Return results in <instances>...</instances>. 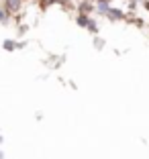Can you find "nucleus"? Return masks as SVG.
I'll use <instances>...</instances> for the list:
<instances>
[{
	"mask_svg": "<svg viewBox=\"0 0 149 159\" xmlns=\"http://www.w3.org/2000/svg\"><path fill=\"white\" fill-rule=\"evenodd\" d=\"M112 8V2L110 0H94V12L98 16H106Z\"/></svg>",
	"mask_w": 149,
	"mask_h": 159,
	"instance_id": "obj_1",
	"label": "nucleus"
},
{
	"mask_svg": "<svg viewBox=\"0 0 149 159\" xmlns=\"http://www.w3.org/2000/svg\"><path fill=\"white\" fill-rule=\"evenodd\" d=\"M125 10H121L117 4H112V8H110V12L106 14V19L108 20H114V23H119V20H125Z\"/></svg>",
	"mask_w": 149,
	"mask_h": 159,
	"instance_id": "obj_2",
	"label": "nucleus"
},
{
	"mask_svg": "<svg viewBox=\"0 0 149 159\" xmlns=\"http://www.w3.org/2000/svg\"><path fill=\"white\" fill-rule=\"evenodd\" d=\"M2 6H4L10 14H16L21 10V6H23V0H4V2H2Z\"/></svg>",
	"mask_w": 149,
	"mask_h": 159,
	"instance_id": "obj_3",
	"label": "nucleus"
},
{
	"mask_svg": "<svg viewBox=\"0 0 149 159\" xmlns=\"http://www.w3.org/2000/svg\"><path fill=\"white\" fill-rule=\"evenodd\" d=\"M78 12L80 14H92L94 12V0L90 2V0H82L78 4Z\"/></svg>",
	"mask_w": 149,
	"mask_h": 159,
	"instance_id": "obj_4",
	"label": "nucleus"
},
{
	"mask_svg": "<svg viewBox=\"0 0 149 159\" xmlns=\"http://www.w3.org/2000/svg\"><path fill=\"white\" fill-rule=\"evenodd\" d=\"M90 20H92V16H90V14H80L78 12V16H76V25H78L80 29H88Z\"/></svg>",
	"mask_w": 149,
	"mask_h": 159,
	"instance_id": "obj_5",
	"label": "nucleus"
},
{
	"mask_svg": "<svg viewBox=\"0 0 149 159\" xmlns=\"http://www.w3.org/2000/svg\"><path fill=\"white\" fill-rule=\"evenodd\" d=\"M10 16H12V14H10L4 6L0 4V25H8L10 23Z\"/></svg>",
	"mask_w": 149,
	"mask_h": 159,
	"instance_id": "obj_6",
	"label": "nucleus"
},
{
	"mask_svg": "<svg viewBox=\"0 0 149 159\" xmlns=\"http://www.w3.org/2000/svg\"><path fill=\"white\" fill-rule=\"evenodd\" d=\"M2 49H6V51H14V49H19V43L14 41V39H4Z\"/></svg>",
	"mask_w": 149,
	"mask_h": 159,
	"instance_id": "obj_7",
	"label": "nucleus"
},
{
	"mask_svg": "<svg viewBox=\"0 0 149 159\" xmlns=\"http://www.w3.org/2000/svg\"><path fill=\"white\" fill-rule=\"evenodd\" d=\"M94 47H96V49H102V47H104V41L100 37H94Z\"/></svg>",
	"mask_w": 149,
	"mask_h": 159,
	"instance_id": "obj_8",
	"label": "nucleus"
},
{
	"mask_svg": "<svg viewBox=\"0 0 149 159\" xmlns=\"http://www.w3.org/2000/svg\"><path fill=\"white\" fill-rule=\"evenodd\" d=\"M57 2H61V0H43V4H47V6L49 4H57Z\"/></svg>",
	"mask_w": 149,
	"mask_h": 159,
	"instance_id": "obj_9",
	"label": "nucleus"
},
{
	"mask_svg": "<svg viewBox=\"0 0 149 159\" xmlns=\"http://www.w3.org/2000/svg\"><path fill=\"white\" fill-rule=\"evenodd\" d=\"M0 159H4V153H2V151H0Z\"/></svg>",
	"mask_w": 149,
	"mask_h": 159,
	"instance_id": "obj_10",
	"label": "nucleus"
},
{
	"mask_svg": "<svg viewBox=\"0 0 149 159\" xmlns=\"http://www.w3.org/2000/svg\"><path fill=\"white\" fill-rule=\"evenodd\" d=\"M2 141H4V139H2V135H0V143H2Z\"/></svg>",
	"mask_w": 149,
	"mask_h": 159,
	"instance_id": "obj_11",
	"label": "nucleus"
}]
</instances>
